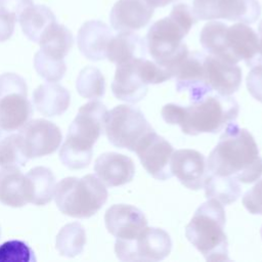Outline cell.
Returning <instances> with one entry per match:
<instances>
[{
    "mask_svg": "<svg viewBox=\"0 0 262 262\" xmlns=\"http://www.w3.org/2000/svg\"><path fill=\"white\" fill-rule=\"evenodd\" d=\"M207 171L253 183L262 176V158L253 135L236 123H229L207 161Z\"/></svg>",
    "mask_w": 262,
    "mask_h": 262,
    "instance_id": "6da1fadb",
    "label": "cell"
},
{
    "mask_svg": "<svg viewBox=\"0 0 262 262\" xmlns=\"http://www.w3.org/2000/svg\"><path fill=\"white\" fill-rule=\"evenodd\" d=\"M169 16L154 23L146 35V47L154 61L168 70L172 77L175 69L188 54L183 38L198 23L193 0H173Z\"/></svg>",
    "mask_w": 262,
    "mask_h": 262,
    "instance_id": "7a4b0ae2",
    "label": "cell"
},
{
    "mask_svg": "<svg viewBox=\"0 0 262 262\" xmlns=\"http://www.w3.org/2000/svg\"><path fill=\"white\" fill-rule=\"evenodd\" d=\"M238 102L230 95L208 94L183 106L167 103L161 111L162 118L170 125H178L182 133L195 136L202 133L217 134L236 120Z\"/></svg>",
    "mask_w": 262,
    "mask_h": 262,
    "instance_id": "3957f363",
    "label": "cell"
},
{
    "mask_svg": "<svg viewBox=\"0 0 262 262\" xmlns=\"http://www.w3.org/2000/svg\"><path fill=\"white\" fill-rule=\"evenodd\" d=\"M107 112L106 106L98 100L87 102L79 108L59 150V159L64 166L84 169L90 164L93 145L104 131Z\"/></svg>",
    "mask_w": 262,
    "mask_h": 262,
    "instance_id": "277c9868",
    "label": "cell"
},
{
    "mask_svg": "<svg viewBox=\"0 0 262 262\" xmlns=\"http://www.w3.org/2000/svg\"><path fill=\"white\" fill-rule=\"evenodd\" d=\"M226 216L223 205L208 199L194 212L185 228L189 243L207 261H229L228 242L224 232Z\"/></svg>",
    "mask_w": 262,
    "mask_h": 262,
    "instance_id": "5b68a950",
    "label": "cell"
},
{
    "mask_svg": "<svg viewBox=\"0 0 262 262\" xmlns=\"http://www.w3.org/2000/svg\"><path fill=\"white\" fill-rule=\"evenodd\" d=\"M54 200L61 213L74 218H89L105 204L107 189L93 174L82 178L67 177L56 184Z\"/></svg>",
    "mask_w": 262,
    "mask_h": 262,
    "instance_id": "8992f818",
    "label": "cell"
},
{
    "mask_svg": "<svg viewBox=\"0 0 262 262\" xmlns=\"http://www.w3.org/2000/svg\"><path fill=\"white\" fill-rule=\"evenodd\" d=\"M152 129L142 112L133 106L120 104L106 114L104 131L116 147L134 151L139 141Z\"/></svg>",
    "mask_w": 262,
    "mask_h": 262,
    "instance_id": "52a82bcc",
    "label": "cell"
},
{
    "mask_svg": "<svg viewBox=\"0 0 262 262\" xmlns=\"http://www.w3.org/2000/svg\"><path fill=\"white\" fill-rule=\"evenodd\" d=\"M172 241L169 233L159 227H145L134 239H116L115 253L121 261L156 262L169 256Z\"/></svg>",
    "mask_w": 262,
    "mask_h": 262,
    "instance_id": "ba28073f",
    "label": "cell"
},
{
    "mask_svg": "<svg viewBox=\"0 0 262 262\" xmlns=\"http://www.w3.org/2000/svg\"><path fill=\"white\" fill-rule=\"evenodd\" d=\"M192 5L198 20L227 19L253 24L261 14L257 0H193Z\"/></svg>",
    "mask_w": 262,
    "mask_h": 262,
    "instance_id": "9c48e42d",
    "label": "cell"
},
{
    "mask_svg": "<svg viewBox=\"0 0 262 262\" xmlns=\"http://www.w3.org/2000/svg\"><path fill=\"white\" fill-rule=\"evenodd\" d=\"M223 59L231 63L244 60L250 68L262 63L258 34L244 23L227 26L224 33Z\"/></svg>",
    "mask_w": 262,
    "mask_h": 262,
    "instance_id": "30bf717a",
    "label": "cell"
},
{
    "mask_svg": "<svg viewBox=\"0 0 262 262\" xmlns=\"http://www.w3.org/2000/svg\"><path fill=\"white\" fill-rule=\"evenodd\" d=\"M173 151L172 144L154 129L139 141L134 149L146 172L155 179L162 181L173 176L170 169Z\"/></svg>",
    "mask_w": 262,
    "mask_h": 262,
    "instance_id": "8fae6325",
    "label": "cell"
},
{
    "mask_svg": "<svg viewBox=\"0 0 262 262\" xmlns=\"http://www.w3.org/2000/svg\"><path fill=\"white\" fill-rule=\"evenodd\" d=\"M29 159L54 152L62 140L60 129L45 119L29 120L18 131Z\"/></svg>",
    "mask_w": 262,
    "mask_h": 262,
    "instance_id": "7c38bea8",
    "label": "cell"
},
{
    "mask_svg": "<svg viewBox=\"0 0 262 262\" xmlns=\"http://www.w3.org/2000/svg\"><path fill=\"white\" fill-rule=\"evenodd\" d=\"M175 87L178 92L187 91L189 100L196 101L213 91L206 79L205 53L188 52L174 72Z\"/></svg>",
    "mask_w": 262,
    "mask_h": 262,
    "instance_id": "4fadbf2b",
    "label": "cell"
},
{
    "mask_svg": "<svg viewBox=\"0 0 262 262\" xmlns=\"http://www.w3.org/2000/svg\"><path fill=\"white\" fill-rule=\"evenodd\" d=\"M107 231L119 239H134L147 226V220L141 210L126 205L116 204L104 214Z\"/></svg>",
    "mask_w": 262,
    "mask_h": 262,
    "instance_id": "5bb4252c",
    "label": "cell"
},
{
    "mask_svg": "<svg viewBox=\"0 0 262 262\" xmlns=\"http://www.w3.org/2000/svg\"><path fill=\"white\" fill-rule=\"evenodd\" d=\"M170 169L182 185L191 189L203 188L207 175V163L203 154L195 149L183 148L173 151Z\"/></svg>",
    "mask_w": 262,
    "mask_h": 262,
    "instance_id": "9a60e30c",
    "label": "cell"
},
{
    "mask_svg": "<svg viewBox=\"0 0 262 262\" xmlns=\"http://www.w3.org/2000/svg\"><path fill=\"white\" fill-rule=\"evenodd\" d=\"M140 58L117 66L112 92L118 99L128 103H137L145 97L148 84L140 71Z\"/></svg>",
    "mask_w": 262,
    "mask_h": 262,
    "instance_id": "2e32d148",
    "label": "cell"
},
{
    "mask_svg": "<svg viewBox=\"0 0 262 262\" xmlns=\"http://www.w3.org/2000/svg\"><path fill=\"white\" fill-rule=\"evenodd\" d=\"M206 79L209 87L220 95H231L241 86L243 75L237 63L228 62L211 54H205Z\"/></svg>",
    "mask_w": 262,
    "mask_h": 262,
    "instance_id": "e0dca14e",
    "label": "cell"
},
{
    "mask_svg": "<svg viewBox=\"0 0 262 262\" xmlns=\"http://www.w3.org/2000/svg\"><path fill=\"white\" fill-rule=\"evenodd\" d=\"M154 9L144 0H119L111 10L110 21L117 32L137 31L149 23Z\"/></svg>",
    "mask_w": 262,
    "mask_h": 262,
    "instance_id": "ac0fdd59",
    "label": "cell"
},
{
    "mask_svg": "<svg viewBox=\"0 0 262 262\" xmlns=\"http://www.w3.org/2000/svg\"><path fill=\"white\" fill-rule=\"evenodd\" d=\"M94 172L105 186H121L133 179L135 165L132 159L125 155L104 152L96 159Z\"/></svg>",
    "mask_w": 262,
    "mask_h": 262,
    "instance_id": "d6986e66",
    "label": "cell"
},
{
    "mask_svg": "<svg viewBox=\"0 0 262 262\" xmlns=\"http://www.w3.org/2000/svg\"><path fill=\"white\" fill-rule=\"evenodd\" d=\"M113 33L110 27L100 20H88L78 32L77 43L82 54L97 61L106 57V50Z\"/></svg>",
    "mask_w": 262,
    "mask_h": 262,
    "instance_id": "ffe728a7",
    "label": "cell"
},
{
    "mask_svg": "<svg viewBox=\"0 0 262 262\" xmlns=\"http://www.w3.org/2000/svg\"><path fill=\"white\" fill-rule=\"evenodd\" d=\"M28 93L8 92L0 96V127L7 131L19 130L31 118L33 107Z\"/></svg>",
    "mask_w": 262,
    "mask_h": 262,
    "instance_id": "44dd1931",
    "label": "cell"
},
{
    "mask_svg": "<svg viewBox=\"0 0 262 262\" xmlns=\"http://www.w3.org/2000/svg\"><path fill=\"white\" fill-rule=\"evenodd\" d=\"M146 42L133 32H119L111 39L106 57L117 66L131 61L135 58L145 57Z\"/></svg>",
    "mask_w": 262,
    "mask_h": 262,
    "instance_id": "7402d4cb",
    "label": "cell"
},
{
    "mask_svg": "<svg viewBox=\"0 0 262 262\" xmlns=\"http://www.w3.org/2000/svg\"><path fill=\"white\" fill-rule=\"evenodd\" d=\"M71 96L59 84L49 82L38 86L33 92V103L38 112L47 117L62 115L69 107Z\"/></svg>",
    "mask_w": 262,
    "mask_h": 262,
    "instance_id": "603a6c76",
    "label": "cell"
},
{
    "mask_svg": "<svg viewBox=\"0 0 262 262\" xmlns=\"http://www.w3.org/2000/svg\"><path fill=\"white\" fill-rule=\"evenodd\" d=\"M25 178L28 203L43 206L52 200L56 183L50 169L35 167L28 172Z\"/></svg>",
    "mask_w": 262,
    "mask_h": 262,
    "instance_id": "cb8c5ba5",
    "label": "cell"
},
{
    "mask_svg": "<svg viewBox=\"0 0 262 262\" xmlns=\"http://www.w3.org/2000/svg\"><path fill=\"white\" fill-rule=\"evenodd\" d=\"M0 203L13 208L28 204L26 178L18 167L6 166L0 169Z\"/></svg>",
    "mask_w": 262,
    "mask_h": 262,
    "instance_id": "d4e9b609",
    "label": "cell"
},
{
    "mask_svg": "<svg viewBox=\"0 0 262 262\" xmlns=\"http://www.w3.org/2000/svg\"><path fill=\"white\" fill-rule=\"evenodd\" d=\"M18 21L26 37L39 43L42 34L56 21V17L50 8L40 4L28 7L19 16Z\"/></svg>",
    "mask_w": 262,
    "mask_h": 262,
    "instance_id": "484cf974",
    "label": "cell"
},
{
    "mask_svg": "<svg viewBox=\"0 0 262 262\" xmlns=\"http://www.w3.org/2000/svg\"><path fill=\"white\" fill-rule=\"evenodd\" d=\"M39 44L45 54L63 59L74 44V37L67 27L55 21L42 34Z\"/></svg>",
    "mask_w": 262,
    "mask_h": 262,
    "instance_id": "4316f807",
    "label": "cell"
},
{
    "mask_svg": "<svg viewBox=\"0 0 262 262\" xmlns=\"http://www.w3.org/2000/svg\"><path fill=\"white\" fill-rule=\"evenodd\" d=\"M203 188L207 199H214L222 205L234 203L241 195L238 180L231 176H219L207 171Z\"/></svg>",
    "mask_w": 262,
    "mask_h": 262,
    "instance_id": "83f0119b",
    "label": "cell"
},
{
    "mask_svg": "<svg viewBox=\"0 0 262 262\" xmlns=\"http://www.w3.org/2000/svg\"><path fill=\"white\" fill-rule=\"evenodd\" d=\"M29 158L25 152L19 133L0 127V166H25Z\"/></svg>",
    "mask_w": 262,
    "mask_h": 262,
    "instance_id": "f1b7e54d",
    "label": "cell"
},
{
    "mask_svg": "<svg viewBox=\"0 0 262 262\" xmlns=\"http://www.w3.org/2000/svg\"><path fill=\"white\" fill-rule=\"evenodd\" d=\"M86 244V233L78 222L64 225L56 236V249L66 257H75L82 253Z\"/></svg>",
    "mask_w": 262,
    "mask_h": 262,
    "instance_id": "f546056e",
    "label": "cell"
},
{
    "mask_svg": "<svg viewBox=\"0 0 262 262\" xmlns=\"http://www.w3.org/2000/svg\"><path fill=\"white\" fill-rule=\"evenodd\" d=\"M76 88L78 93L84 98H101L105 91L104 77L97 68L86 67L77 78Z\"/></svg>",
    "mask_w": 262,
    "mask_h": 262,
    "instance_id": "4dcf8cb0",
    "label": "cell"
},
{
    "mask_svg": "<svg viewBox=\"0 0 262 262\" xmlns=\"http://www.w3.org/2000/svg\"><path fill=\"white\" fill-rule=\"evenodd\" d=\"M34 67L39 76L47 82L59 81L67 71V66L63 59L51 57L41 50L35 54Z\"/></svg>",
    "mask_w": 262,
    "mask_h": 262,
    "instance_id": "1f68e13d",
    "label": "cell"
},
{
    "mask_svg": "<svg viewBox=\"0 0 262 262\" xmlns=\"http://www.w3.org/2000/svg\"><path fill=\"white\" fill-rule=\"evenodd\" d=\"M31 247L18 239H11L0 245V262H30L35 261Z\"/></svg>",
    "mask_w": 262,
    "mask_h": 262,
    "instance_id": "d6a6232c",
    "label": "cell"
},
{
    "mask_svg": "<svg viewBox=\"0 0 262 262\" xmlns=\"http://www.w3.org/2000/svg\"><path fill=\"white\" fill-rule=\"evenodd\" d=\"M242 203L249 213L253 215H262V179L250 188L243 196Z\"/></svg>",
    "mask_w": 262,
    "mask_h": 262,
    "instance_id": "836d02e7",
    "label": "cell"
},
{
    "mask_svg": "<svg viewBox=\"0 0 262 262\" xmlns=\"http://www.w3.org/2000/svg\"><path fill=\"white\" fill-rule=\"evenodd\" d=\"M8 92L28 93L26 81L20 76L13 73L0 75V96Z\"/></svg>",
    "mask_w": 262,
    "mask_h": 262,
    "instance_id": "e575fe53",
    "label": "cell"
},
{
    "mask_svg": "<svg viewBox=\"0 0 262 262\" xmlns=\"http://www.w3.org/2000/svg\"><path fill=\"white\" fill-rule=\"evenodd\" d=\"M246 84L250 94L258 101L262 102V63L251 68Z\"/></svg>",
    "mask_w": 262,
    "mask_h": 262,
    "instance_id": "d590c367",
    "label": "cell"
},
{
    "mask_svg": "<svg viewBox=\"0 0 262 262\" xmlns=\"http://www.w3.org/2000/svg\"><path fill=\"white\" fill-rule=\"evenodd\" d=\"M32 5L33 0H0V12L18 20L21 13Z\"/></svg>",
    "mask_w": 262,
    "mask_h": 262,
    "instance_id": "8d00e7d4",
    "label": "cell"
},
{
    "mask_svg": "<svg viewBox=\"0 0 262 262\" xmlns=\"http://www.w3.org/2000/svg\"><path fill=\"white\" fill-rule=\"evenodd\" d=\"M15 19L0 12V42L9 39L14 31Z\"/></svg>",
    "mask_w": 262,
    "mask_h": 262,
    "instance_id": "74e56055",
    "label": "cell"
},
{
    "mask_svg": "<svg viewBox=\"0 0 262 262\" xmlns=\"http://www.w3.org/2000/svg\"><path fill=\"white\" fill-rule=\"evenodd\" d=\"M147 4H149L151 7H164L168 4H170L173 0H144Z\"/></svg>",
    "mask_w": 262,
    "mask_h": 262,
    "instance_id": "f35d334b",
    "label": "cell"
},
{
    "mask_svg": "<svg viewBox=\"0 0 262 262\" xmlns=\"http://www.w3.org/2000/svg\"><path fill=\"white\" fill-rule=\"evenodd\" d=\"M258 37H259L260 46H261V50H262V20L258 25Z\"/></svg>",
    "mask_w": 262,
    "mask_h": 262,
    "instance_id": "ab89813d",
    "label": "cell"
},
{
    "mask_svg": "<svg viewBox=\"0 0 262 262\" xmlns=\"http://www.w3.org/2000/svg\"><path fill=\"white\" fill-rule=\"evenodd\" d=\"M260 234H261V237H262V227H261V229H260Z\"/></svg>",
    "mask_w": 262,
    "mask_h": 262,
    "instance_id": "60d3db41",
    "label": "cell"
},
{
    "mask_svg": "<svg viewBox=\"0 0 262 262\" xmlns=\"http://www.w3.org/2000/svg\"><path fill=\"white\" fill-rule=\"evenodd\" d=\"M0 235H1V228H0Z\"/></svg>",
    "mask_w": 262,
    "mask_h": 262,
    "instance_id": "b9f144b4",
    "label": "cell"
}]
</instances>
